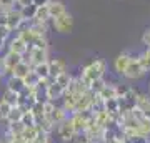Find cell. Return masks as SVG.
<instances>
[{"instance_id": "1", "label": "cell", "mask_w": 150, "mask_h": 143, "mask_svg": "<svg viewBox=\"0 0 150 143\" xmlns=\"http://www.w3.org/2000/svg\"><path fill=\"white\" fill-rule=\"evenodd\" d=\"M105 70H107V62L102 60V58H95V60H92L90 63H87V65L82 67L79 77H80V80L83 82V83H87L88 87H90L92 82L103 78Z\"/></svg>"}, {"instance_id": "2", "label": "cell", "mask_w": 150, "mask_h": 143, "mask_svg": "<svg viewBox=\"0 0 150 143\" xmlns=\"http://www.w3.org/2000/svg\"><path fill=\"white\" fill-rule=\"evenodd\" d=\"M137 95L139 92L135 90L134 87H130V90L125 93L123 97H118V113L120 115H125V113H130V111L135 108V103H137Z\"/></svg>"}, {"instance_id": "3", "label": "cell", "mask_w": 150, "mask_h": 143, "mask_svg": "<svg viewBox=\"0 0 150 143\" xmlns=\"http://www.w3.org/2000/svg\"><path fill=\"white\" fill-rule=\"evenodd\" d=\"M50 22H52V27H54V30L57 33L67 35V33H72V30H74V17L70 15L69 12L62 13L57 18H52Z\"/></svg>"}, {"instance_id": "4", "label": "cell", "mask_w": 150, "mask_h": 143, "mask_svg": "<svg viewBox=\"0 0 150 143\" xmlns=\"http://www.w3.org/2000/svg\"><path fill=\"white\" fill-rule=\"evenodd\" d=\"M22 60H23V57H22V55L13 53V52H10V50H8V52L2 57V77H4V75H8V77H10L12 72H13V68L20 63Z\"/></svg>"}, {"instance_id": "5", "label": "cell", "mask_w": 150, "mask_h": 143, "mask_svg": "<svg viewBox=\"0 0 150 143\" xmlns=\"http://www.w3.org/2000/svg\"><path fill=\"white\" fill-rule=\"evenodd\" d=\"M57 137H59L60 142H65V143H69L74 140V137L77 135L75 133V128L74 125H72V120H70V117H67L62 123H59L57 125Z\"/></svg>"}, {"instance_id": "6", "label": "cell", "mask_w": 150, "mask_h": 143, "mask_svg": "<svg viewBox=\"0 0 150 143\" xmlns=\"http://www.w3.org/2000/svg\"><path fill=\"white\" fill-rule=\"evenodd\" d=\"M122 75H123L127 80H140V78L145 75L144 68L140 67L139 60H137V55H134V57H132V60H130L129 65L125 67V70H123Z\"/></svg>"}, {"instance_id": "7", "label": "cell", "mask_w": 150, "mask_h": 143, "mask_svg": "<svg viewBox=\"0 0 150 143\" xmlns=\"http://www.w3.org/2000/svg\"><path fill=\"white\" fill-rule=\"evenodd\" d=\"M23 20L20 17V12L18 8H12V10L5 12V27L8 28V32H18V28L22 27Z\"/></svg>"}, {"instance_id": "8", "label": "cell", "mask_w": 150, "mask_h": 143, "mask_svg": "<svg viewBox=\"0 0 150 143\" xmlns=\"http://www.w3.org/2000/svg\"><path fill=\"white\" fill-rule=\"evenodd\" d=\"M28 53V58H23L25 62L32 65H38V63H43L48 60V48H35V47H30L27 50Z\"/></svg>"}, {"instance_id": "9", "label": "cell", "mask_w": 150, "mask_h": 143, "mask_svg": "<svg viewBox=\"0 0 150 143\" xmlns=\"http://www.w3.org/2000/svg\"><path fill=\"white\" fill-rule=\"evenodd\" d=\"M64 93H65V90L60 87L59 83H55L54 78L50 80V82L47 83V87H45V95H47V100H50V101L62 100Z\"/></svg>"}, {"instance_id": "10", "label": "cell", "mask_w": 150, "mask_h": 143, "mask_svg": "<svg viewBox=\"0 0 150 143\" xmlns=\"http://www.w3.org/2000/svg\"><path fill=\"white\" fill-rule=\"evenodd\" d=\"M67 117H69V113H67V111H65L64 108H62V106H57V105H55L54 108H52V110L48 111L47 115H45V118H47L48 122L54 125V128L57 127L59 123L64 122V120H65Z\"/></svg>"}, {"instance_id": "11", "label": "cell", "mask_w": 150, "mask_h": 143, "mask_svg": "<svg viewBox=\"0 0 150 143\" xmlns=\"http://www.w3.org/2000/svg\"><path fill=\"white\" fill-rule=\"evenodd\" d=\"M47 63H48V73H50V78H55L57 75L67 72V63H65V60H62V58H50Z\"/></svg>"}, {"instance_id": "12", "label": "cell", "mask_w": 150, "mask_h": 143, "mask_svg": "<svg viewBox=\"0 0 150 143\" xmlns=\"http://www.w3.org/2000/svg\"><path fill=\"white\" fill-rule=\"evenodd\" d=\"M93 98H95V93L93 92H85V93H82L80 97H79V100H77V105H75V113L77 111H87L90 110V105L92 101H93Z\"/></svg>"}, {"instance_id": "13", "label": "cell", "mask_w": 150, "mask_h": 143, "mask_svg": "<svg viewBox=\"0 0 150 143\" xmlns=\"http://www.w3.org/2000/svg\"><path fill=\"white\" fill-rule=\"evenodd\" d=\"M132 53L130 52H122V53H118L117 55V58L113 60V70L117 72V73L122 75L123 73V70H125V67L129 65V62L132 60Z\"/></svg>"}, {"instance_id": "14", "label": "cell", "mask_w": 150, "mask_h": 143, "mask_svg": "<svg viewBox=\"0 0 150 143\" xmlns=\"http://www.w3.org/2000/svg\"><path fill=\"white\" fill-rule=\"evenodd\" d=\"M8 50L13 52V53H18L22 57H25V53H27V50H28V45L23 42L18 35H15V37L8 42Z\"/></svg>"}, {"instance_id": "15", "label": "cell", "mask_w": 150, "mask_h": 143, "mask_svg": "<svg viewBox=\"0 0 150 143\" xmlns=\"http://www.w3.org/2000/svg\"><path fill=\"white\" fill-rule=\"evenodd\" d=\"M47 8H48V15H50V20L52 18H57V17H60L62 13H65L67 12V8H65L64 2H60V0H50L47 4Z\"/></svg>"}, {"instance_id": "16", "label": "cell", "mask_w": 150, "mask_h": 143, "mask_svg": "<svg viewBox=\"0 0 150 143\" xmlns=\"http://www.w3.org/2000/svg\"><path fill=\"white\" fill-rule=\"evenodd\" d=\"M135 108H139L145 117L150 118V95L149 93H139V95H137Z\"/></svg>"}, {"instance_id": "17", "label": "cell", "mask_w": 150, "mask_h": 143, "mask_svg": "<svg viewBox=\"0 0 150 143\" xmlns=\"http://www.w3.org/2000/svg\"><path fill=\"white\" fill-rule=\"evenodd\" d=\"M7 88L12 92H15V93H22V92L25 90V83H23V80L22 78H17V77H8L7 78Z\"/></svg>"}, {"instance_id": "18", "label": "cell", "mask_w": 150, "mask_h": 143, "mask_svg": "<svg viewBox=\"0 0 150 143\" xmlns=\"http://www.w3.org/2000/svg\"><path fill=\"white\" fill-rule=\"evenodd\" d=\"M32 70V65L28 63V62H25V60H22L20 63L17 65L15 68H13V72H12V77H17V78H25L27 77V73Z\"/></svg>"}, {"instance_id": "19", "label": "cell", "mask_w": 150, "mask_h": 143, "mask_svg": "<svg viewBox=\"0 0 150 143\" xmlns=\"http://www.w3.org/2000/svg\"><path fill=\"white\" fill-rule=\"evenodd\" d=\"M18 12H20V17L23 22H32L33 17H35V12H37V5H33V4H30V5H23L18 8Z\"/></svg>"}, {"instance_id": "20", "label": "cell", "mask_w": 150, "mask_h": 143, "mask_svg": "<svg viewBox=\"0 0 150 143\" xmlns=\"http://www.w3.org/2000/svg\"><path fill=\"white\" fill-rule=\"evenodd\" d=\"M28 28L32 30L37 37H47V32H48V27L47 23H40V22H28Z\"/></svg>"}, {"instance_id": "21", "label": "cell", "mask_w": 150, "mask_h": 143, "mask_svg": "<svg viewBox=\"0 0 150 143\" xmlns=\"http://www.w3.org/2000/svg\"><path fill=\"white\" fill-rule=\"evenodd\" d=\"M98 98L100 100H108V98H115V83H107L105 82V85H103V88L98 93Z\"/></svg>"}, {"instance_id": "22", "label": "cell", "mask_w": 150, "mask_h": 143, "mask_svg": "<svg viewBox=\"0 0 150 143\" xmlns=\"http://www.w3.org/2000/svg\"><path fill=\"white\" fill-rule=\"evenodd\" d=\"M48 62V60H47ZM47 62H43V63H38V65H33L32 67V72L38 77V80H45L50 77V73H48V63Z\"/></svg>"}, {"instance_id": "23", "label": "cell", "mask_w": 150, "mask_h": 143, "mask_svg": "<svg viewBox=\"0 0 150 143\" xmlns=\"http://www.w3.org/2000/svg\"><path fill=\"white\" fill-rule=\"evenodd\" d=\"M33 22H40V23H48V22H50V15H48V8H47V5L37 7V12H35Z\"/></svg>"}, {"instance_id": "24", "label": "cell", "mask_w": 150, "mask_h": 143, "mask_svg": "<svg viewBox=\"0 0 150 143\" xmlns=\"http://www.w3.org/2000/svg\"><path fill=\"white\" fill-rule=\"evenodd\" d=\"M22 115H23V110H22L20 106H12L10 111H8V117H7V125H10V123H17L22 120Z\"/></svg>"}, {"instance_id": "25", "label": "cell", "mask_w": 150, "mask_h": 143, "mask_svg": "<svg viewBox=\"0 0 150 143\" xmlns=\"http://www.w3.org/2000/svg\"><path fill=\"white\" fill-rule=\"evenodd\" d=\"M2 100L5 101V103H8L10 106H17L18 105V93H15V92L5 88L4 93H2Z\"/></svg>"}, {"instance_id": "26", "label": "cell", "mask_w": 150, "mask_h": 143, "mask_svg": "<svg viewBox=\"0 0 150 143\" xmlns=\"http://www.w3.org/2000/svg\"><path fill=\"white\" fill-rule=\"evenodd\" d=\"M103 110L107 111L108 115L118 113V101H117V97H115V98H108V100H103Z\"/></svg>"}, {"instance_id": "27", "label": "cell", "mask_w": 150, "mask_h": 143, "mask_svg": "<svg viewBox=\"0 0 150 143\" xmlns=\"http://www.w3.org/2000/svg\"><path fill=\"white\" fill-rule=\"evenodd\" d=\"M137 60H139L140 67L144 68L145 73H149V72H150V53H149V50H145L144 53L137 55Z\"/></svg>"}, {"instance_id": "28", "label": "cell", "mask_w": 150, "mask_h": 143, "mask_svg": "<svg viewBox=\"0 0 150 143\" xmlns=\"http://www.w3.org/2000/svg\"><path fill=\"white\" fill-rule=\"evenodd\" d=\"M55 83H59L64 90H67V87H69L70 83V80H72V73H69V72H64V73H60L55 77Z\"/></svg>"}, {"instance_id": "29", "label": "cell", "mask_w": 150, "mask_h": 143, "mask_svg": "<svg viewBox=\"0 0 150 143\" xmlns=\"http://www.w3.org/2000/svg\"><path fill=\"white\" fill-rule=\"evenodd\" d=\"M37 133H38L37 125H35V127H25L23 128V132H22V137L25 138L28 143H32L33 140H35V137H37Z\"/></svg>"}, {"instance_id": "30", "label": "cell", "mask_w": 150, "mask_h": 143, "mask_svg": "<svg viewBox=\"0 0 150 143\" xmlns=\"http://www.w3.org/2000/svg\"><path fill=\"white\" fill-rule=\"evenodd\" d=\"M20 123L23 125V127H35V125H37V122H35V117H33V113H32L30 110H28V111H23Z\"/></svg>"}, {"instance_id": "31", "label": "cell", "mask_w": 150, "mask_h": 143, "mask_svg": "<svg viewBox=\"0 0 150 143\" xmlns=\"http://www.w3.org/2000/svg\"><path fill=\"white\" fill-rule=\"evenodd\" d=\"M12 106L8 105V103H5V101L0 98V123L2 122H7V117H8V111H10Z\"/></svg>"}, {"instance_id": "32", "label": "cell", "mask_w": 150, "mask_h": 143, "mask_svg": "<svg viewBox=\"0 0 150 143\" xmlns=\"http://www.w3.org/2000/svg\"><path fill=\"white\" fill-rule=\"evenodd\" d=\"M38 82H40V80H38V77L33 73L32 70H30V72L27 73V77L23 78V83H25V87H35Z\"/></svg>"}, {"instance_id": "33", "label": "cell", "mask_w": 150, "mask_h": 143, "mask_svg": "<svg viewBox=\"0 0 150 143\" xmlns=\"http://www.w3.org/2000/svg\"><path fill=\"white\" fill-rule=\"evenodd\" d=\"M130 90V85L127 83H115V97H123L127 92Z\"/></svg>"}, {"instance_id": "34", "label": "cell", "mask_w": 150, "mask_h": 143, "mask_svg": "<svg viewBox=\"0 0 150 143\" xmlns=\"http://www.w3.org/2000/svg\"><path fill=\"white\" fill-rule=\"evenodd\" d=\"M103 85H105V80H103V78L95 80V82H92V83H90V87H88V90H90V92H93V93L97 95V93H98V92H100V90L103 88Z\"/></svg>"}, {"instance_id": "35", "label": "cell", "mask_w": 150, "mask_h": 143, "mask_svg": "<svg viewBox=\"0 0 150 143\" xmlns=\"http://www.w3.org/2000/svg\"><path fill=\"white\" fill-rule=\"evenodd\" d=\"M15 8V0H0V12H7Z\"/></svg>"}, {"instance_id": "36", "label": "cell", "mask_w": 150, "mask_h": 143, "mask_svg": "<svg viewBox=\"0 0 150 143\" xmlns=\"http://www.w3.org/2000/svg\"><path fill=\"white\" fill-rule=\"evenodd\" d=\"M142 43H144L147 48L150 47V28H147L144 32V35H142Z\"/></svg>"}, {"instance_id": "37", "label": "cell", "mask_w": 150, "mask_h": 143, "mask_svg": "<svg viewBox=\"0 0 150 143\" xmlns=\"http://www.w3.org/2000/svg\"><path fill=\"white\" fill-rule=\"evenodd\" d=\"M30 4H33V0H17L15 2V5H18V8L23 5H30Z\"/></svg>"}, {"instance_id": "38", "label": "cell", "mask_w": 150, "mask_h": 143, "mask_svg": "<svg viewBox=\"0 0 150 143\" xmlns=\"http://www.w3.org/2000/svg\"><path fill=\"white\" fill-rule=\"evenodd\" d=\"M50 0H33V5H37V7H42V5H47Z\"/></svg>"}, {"instance_id": "39", "label": "cell", "mask_w": 150, "mask_h": 143, "mask_svg": "<svg viewBox=\"0 0 150 143\" xmlns=\"http://www.w3.org/2000/svg\"><path fill=\"white\" fill-rule=\"evenodd\" d=\"M149 95H150V83H149Z\"/></svg>"}, {"instance_id": "40", "label": "cell", "mask_w": 150, "mask_h": 143, "mask_svg": "<svg viewBox=\"0 0 150 143\" xmlns=\"http://www.w3.org/2000/svg\"><path fill=\"white\" fill-rule=\"evenodd\" d=\"M147 50H149V53H150V47H149V48H147Z\"/></svg>"}, {"instance_id": "41", "label": "cell", "mask_w": 150, "mask_h": 143, "mask_svg": "<svg viewBox=\"0 0 150 143\" xmlns=\"http://www.w3.org/2000/svg\"><path fill=\"white\" fill-rule=\"evenodd\" d=\"M15 2H17V0H15Z\"/></svg>"}]
</instances>
